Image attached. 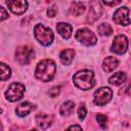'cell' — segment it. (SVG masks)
Wrapping results in <instances>:
<instances>
[{
  "label": "cell",
  "mask_w": 131,
  "mask_h": 131,
  "mask_svg": "<svg viewBox=\"0 0 131 131\" xmlns=\"http://www.w3.org/2000/svg\"><path fill=\"white\" fill-rule=\"evenodd\" d=\"M55 71H56V67L53 60L43 59L37 64L35 76L38 80L42 82H49L53 79L55 75Z\"/></svg>",
  "instance_id": "cell-1"
},
{
  "label": "cell",
  "mask_w": 131,
  "mask_h": 131,
  "mask_svg": "<svg viewBox=\"0 0 131 131\" xmlns=\"http://www.w3.org/2000/svg\"><path fill=\"white\" fill-rule=\"evenodd\" d=\"M73 81L75 85L82 90H89L95 84L94 74L90 70H83L77 72L73 77Z\"/></svg>",
  "instance_id": "cell-2"
},
{
  "label": "cell",
  "mask_w": 131,
  "mask_h": 131,
  "mask_svg": "<svg viewBox=\"0 0 131 131\" xmlns=\"http://www.w3.org/2000/svg\"><path fill=\"white\" fill-rule=\"evenodd\" d=\"M34 36L37 39V41L44 46L50 45L54 39V35H53L51 29H49V28H47L41 24H38L35 26Z\"/></svg>",
  "instance_id": "cell-3"
},
{
  "label": "cell",
  "mask_w": 131,
  "mask_h": 131,
  "mask_svg": "<svg viewBox=\"0 0 131 131\" xmlns=\"http://www.w3.org/2000/svg\"><path fill=\"white\" fill-rule=\"evenodd\" d=\"M24 93H25V86L21 83L13 82L8 86L7 90L5 91V97L8 101L13 102L23 98Z\"/></svg>",
  "instance_id": "cell-4"
},
{
  "label": "cell",
  "mask_w": 131,
  "mask_h": 131,
  "mask_svg": "<svg viewBox=\"0 0 131 131\" xmlns=\"http://www.w3.org/2000/svg\"><path fill=\"white\" fill-rule=\"evenodd\" d=\"M34 49L29 45L19 46L15 51V59L20 64H27L34 58Z\"/></svg>",
  "instance_id": "cell-5"
},
{
  "label": "cell",
  "mask_w": 131,
  "mask_h": 131,
  "mask_svg": "<svg viewBox=\"0 0 131 131\" xmlns=\"http://www.w3.org/2000/svg\"><path fill=\"white\" fill-rule=\"evenodd\" d=\"M75 38L79 42H81L82 44H84L86 46H92V45L96 44V42H97V38H96L95 34L87 28L78 30L75 35Z\"/></svg>",
  "instance_id": "cell-6"
},
{
  "label": "cell",
  "mask_w": 131,
  "mask_h": 131,
  "mask_svg": "<svg viewBox=\"0 0 131 131\" xmlns=\"http://www.w3.org/2000/svg\"><path fill=\"white\" fill-rule=\"evenodd\" d=\"M113 96V91L108 87H100L93 94V101L96 105L102 106L106 104Z\"/></svg>",
  "instance_id": "cell-7"
},
{
  "label": "cell",
  "mask_w": 131,
  "mask_h": 131,
  "mask_svg": "<svg viewBox=\"0 0 131 131\" xmlns=\"http://www.w3.org/2000/svg\"><path fill=\"white\" fill-rule=\"evenodd\" d=\"M128 49V39L125 35H118L115 37L112 45V51L117 54H123Z\"/></svg>",
  "instance_id": "cell-8"
},
{
  "label": "cell",
  "mask_w": 131,
  "mask_h": 131,
  "mask_svg": "<svg viewBox=\"0 0 131 131\" xmlns=\"http://www.w3.org/2000/svg\"><path fill=\"white\" fill-rule=\"evenodd\" d=\"M114 21L120 26H128L130 24V18H129V8L126 6L118 8L113 17Z\"/></svg>",
  "instance_id": "cell-9"
},
{
  "label": "cell",
  "mask_w": 131,
  "mask_h": 131,
  "mask_svg": "<svg viewBox=\"0 0 131 131\" xmlns=\"http://www.w3.org/2000/svg\"><path fill=\"white\" fill-rule=\"evenodd\" d=\"M6 5L14 14H23L28 8V2L25 0H9L6 1Z\"/></svg>",
  "instance_id": "cell-10"
},
{
  "label": "cell",
  "mask_w": 131,
  "mask_h": 131,
  "mask_svg": "<svg viewBox=\"0 0 131 131\" xmlns=\"http://www.w3.org/2000/svg\"><path fill=\"white\" fill-rule=\"evenodd\" d=\"M35 120H36L37 125L41 129H47L49 126H51L53 117L51 115H47V114H39L36 116Z\"/></svg>",
  "instance_id": "cell-11"
},
{
  "label": "cell",
  "mask_w": 131,
  "mask_h": 131,
  "mask_svg": "<svg viewBox=\"0 0 131 131\" xmlns=\"http://www.w3.org/2000/svg\"><path fill=\"white\" fill-rule=\"evenodd\" d=\"M56 31L63 39H69L72 36L73 27L67 23H58L56 25Z\"/></svg>",
  "instance_id": "cell-12"
},
{
  "label": "cell",
  "mask_w": 131,
  "mask_h": 131,
  "mask_svg": "<svg viewBox=\"0 0 131 131\" xmlns=\"http://www.w3.org/2000/svg\"><path fill=\"white\" fill-rule=\"evenodd\" d=\"M74 56H75V50L72 49V48H67V49H63L60 54H59V59L61 61L62 64L64 66H70L74 59Z\"/></svg>",
  "instance_id": "cell-13"
},
{
  "label": "cell",
  "mask_w": 131,
  "mask_h": 131,
  "mask_svg": "<svg viewBox=\"0 0 131 131\" xmlns=\"http://www.w3.org/2000/svg\"><path fill=\"white\" fill-rule=\"evenodd\" d=\"M34 110V105L29 101H24L18 104L15 108V113L18 117H26Z\"/></svg>",
  "instance_id": "cell-14"
},
{
  "label": "cell",
  "mask_w": 131,
  "mask_h": 131,
  "mask_svg": "<svg viewBox=\"0 0 131 131\" xmlns=\"http://www.w3.org/2000/svg\"><path fill=\"white\" fill-rule=\"evenodd\" d=\"M118 66H119V60L114 56H107L102 61V69L106 73L113 72Z\"/></svg>",
  "instance_id": "cell-15"
},
{
  "label": "cell",
  "mask_w": 131,
  "mask_h": 131,
  "mask_svg": "<svg viewBox=\"0 0 131 131\" xmlns=\"http://www.w3.org/2000/svg\"><path fill=\"white\" fill-rule=\"evenodd\" d=\"M126 78H127V76H126V74H125L124 72H117V73H115L112 77H110L108 82H110V84H112V85L118 86V85L123 84V83L126 81Z\"/></svg>",
  "instance_id": "cell-16"
},
{
  "label": "cell",
  "mask_w": 131,
  "mask_h": 131,
  "mask_svg": "<svg viewBox=\"0 0 131 131\" xmlns=\"http://www.w3.org/2000/svg\"><path fill=\"white\" fill-rule=\"evenodd\" d=\"M74 110H75V102L73 100H67L61 104L59 108V113L61 116H70L72 115Z\"/></svg>",
  "instance_id": "cell-17"
},
{
  "label": "cell",
  "mask_w": 131,
  "mask_h": 131,
  "mask_svg": "<svg viewBox=\"0 0 131 131\" xmlns=\"http://www.w3.org/2000/svg\"><path fill=\"white\" fill-rule=\"evenodd\" d=\"M11 76V69L9 66L6 63L0 62V80L1 81H6L10 78Z\"/></svg>",
  "instance_id": "cell-18"
},
{
  "label": "cell",
  "mask_w": 131,
  "mask_h": 131,
  "mask_svg": "<svg viewBox=\"0 0 131 131\" xmlns=\"http://www.w3.org/2000/svg\"><path fill=\"white\" fill-rule=\"evenodd\" d=\"M85 11V5L82 2H73L71 5V12L72 14L79 16Z\"/></svg>",
  "instance_id": "cell-19"
},
{
  "label": "cell",
  "mask_w": 131,
  "mask_h": 131,
  "mask_svg": "<svg viewBox=\"0 0 131 131\" xmlns=\"http://www.w3.org/2000/svg\"><path fill=\"white\" fill-rule=\"evenodd\" d=\"M97 31L101 36H110L113 33V28L111 27V25L102 23L97 27Z\"/></svg>",
  "instance_id": "cell-20"
},
{
  "label": "cell",
  "mask_w": 131,
  "mask_h": 131,
  "mask_svg": "<svg viewBox=\"0 0 131 131\" xmlns=\"http://www.w3.org/2000/svg\"><path fill=\"white\" fill-rule=\"evenodd\" d=\"M96 121L102 129L106 128V126H107V117L106 116H104L102 114H97L96 115Z\"/></svg>",
  "instance_id": "cell-21"
},
{
  "label": "cell",
  "mask_w": 131,
  "mask_h": 131,
  "mask_svg": "<svg viewBox=\"0 0 131 131\" xmlns=\"http://www.w3.org/2000/svg\"><path fill=\"white\" fill-rule=\"evenodd\" d=\"M86 114H87V108H86L84 103H81L79 108H78V117H79V119L81 121H83L85 119V117H86Z\"/></svg>",
  "instance_id": "cell-22"
},
{
  "label": "cell",
  "mask_w": 131,
  "mask_h": 131,
  "mask_svg": "<svg viewBox=\"0 0 131 131\" xmlns=\"http://www.w3.org/2000/svg\"><path fill=\"white\" fill-rule=\"evenodd\" d=\"M8 16H9L8 11H7L4 7L0 6V21H1V20H4V19H6V18H8Z\"/></svg>",
  "instance_id": "cell-23"
},
{
  "label": "cell",
  "mask_w": 131,
  "mask_h": 131,
  "mask_svg": "<svg viewBox=\"0 0 131 131\" xmlns=\"http://www.w3.org/2000/svg\"><path fill=\"white\" fill-rule=\"evenodd\" d=\"M59 91H60V86H55V87H53V88H51V89L49 90L48 94H49L51 97H55V96L59 93Z\"/></svg>",
  "instance_id": "cell-24"
},
{
  "label": "cell",
  "mask_w": 131,
  "mask_h": 131,
  "mask_svg": "<svg viewBox=\"0 0 131 131\" xmlns=\"http://www.w3.org/2000/svg\"><path fill=\"white\" fill-rule=\"evenodd\" d=\"M66 131H83L80 125H71Z\"/></svg>",
  "instance_id": "cell-25"
},
{
  "label": "cell",
  "mask_w": 131,
  "mask_h": 131,
  "mask_svg": "<svg viewBox=\"0 0 131 131\" xmlns=\"http://www.w3.org/2000/svg\"><path fill=\"white\" fill-rule=\"evenodd\" d=\"M47 14H48V16H50V17L55 16V14H56V9H55V7L49 8V9L47 10Z\"/></svg>",
  "instance_id": "cell-26"
},
{
  "label": "cell",
  "mask_w": 131,
  "mask_h": 131,
  "mask_svg": "<svg viewBox=\"0 0 131 131\" xmlns=\"http://www.w3.org/2000/svg\"><path fill=\"white\" fill-rule=\"evenodd\" d=\"M102 3H103V4H105V5H110V6H113V5L119 4V3H120V1H116V2H105V1H103Z\"/></svg>",
  "instance_id": "cell-27"
},
{
  "label": "cell",
  "mask_w": 131,
  "mask_h": 131,
  "mask_svg": "<svg viewBox=\"0 0 131 131\" xmlns=\"http://www.w3.org/2000/svg\"><path fill=\"white\" fill-rule=\"evenodd\" d=\"M0 131H3V126L1 124V122H0Z\"/></svg>",
  "instance_id": "cell-28"
},
{
  "label": "cell",
  "mask_w": 131,
  "mask_h": 131,
  "mask_svg": "<svg viewBox=\"0 0 131 131\" xmlns=\"http://www.w3.org/2000/svg\"><path fill=\"white\" fill-rule=\"evenodd\" d=\"M30 131H37L36 129H32V130H30Z\"/></svg>",
  "instance_id": "cell-29"
},
{
  "label": "cell",
  "mask_w": 131,
  "mask_h": 131,
  "mask_svg": "<svg viewBox=\"0 0 131 131\" xmlns=\"http://www.w3.org/2000/svg\"><path fill=\"white\" fill-rule=\"evenodd\" d=\"M1 113H2V110H1V108H0V114H1Z\"/></svg>",
  "instance_id": "cell-30"
}]
</instances>
